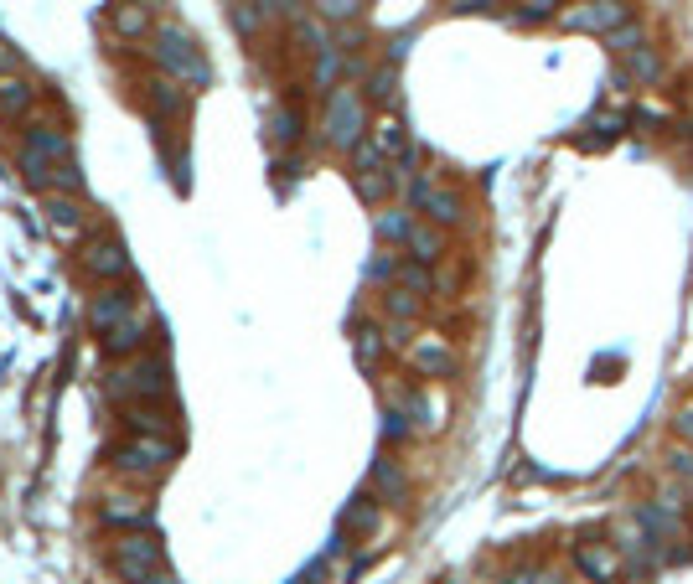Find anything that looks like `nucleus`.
Wrapping results in <instances>:
<instances>
[{
  "instance_id": "nucleus-7",
  "label": "nucleus",
  "mask_w": 693,
  "mask_h": 584,
  "mask_svg": "<svg viewBox=\"0 0 693 584\" xmlns=\"http://www.w3.org/2000/svg\"><path fill=\"white\" fill-rule=\"evenodd\" d=\"M631 21V6L626 0H575V6L559 11V26L564 32H595V37H611Z\"/></svg>"
},
{
  "instance_id": "nucleus-1",
  "label": "nucleus",
  "mask_w": 693,
  "mask_h": 584,
  "mask_svg": "<svg viewBox=\"0 0 693 584\" xmlns=\"http://www.w3.org/2000/svg\"><path fill=\"white\" fill-rule=\"evenodd\" d=\"M88 326L99 331L104 352L114 357H130L145 347V331H150V311L130 295V290H104L94 305H88Z\"/></svg>"
},
{
  "instance_id": "nucleus-9",
  "label": "nucleus",
  "mask_w": 693,
  "mask_h": 584,
  "mask_svg": "<svg viewBox=\"0 0 693 584\" xmlns=\"http://www.w3.org/2000/svg\"><path fill=\"white\" fill-rule=\"evenodd\" d=\"M156 57H161V68L171 78H182V83H207V57L197 52V42L187 32H176V26H161L156 32Z\"/></svg>"
},
{
  "instance_id": "nucleus-31",
  "label": "nucleus",
  "mask_w": 693,
  "mask_h": 584,
  "mask_svg": "<svg viewBox=\"0 0 693 584\" xmlns=\"http://www.w3.org/2000/svg\"><path fill=\"white\" fill-rule=\"evenodd\" d=\"M668 460H673V471H678V476H693V445H688V450L678 445V450H673Z\"/></svg>"
},
{
  "instance_id": "nucleus-32",
  "label": "nucleus",
  "mask_w": 693,
  "mask_h": 584,
  "mask_svg": "<svg viewBox=\"0 0 693 584\" xmlns=\"http://www.w3.org/2000/svg\"><path fill=\"white\" fill-rule=\"evenodd\" d=\"M673 429H678V435H683V440H693V404H688V409H678V419H673Z\"/></svg>"
},
{
  "instance_id": "nucleus-28",
  "label": "nucleus",
  "mask_w": 693,
  "mask_h": 584,
  "mask_svg": "<svg viewBox=\"0 0 693 584\" xmlns=\"http://www.w3.org/2000/svg\"><path fill=\"white\" fill-rule=\"evenodd\" d=\"M394 88H399L394 68H378V73L368 78V99H378V104H394Z\"/></svg>"
},
{
  "instance_id": "nucleus-30",
  "label": "nucleus",
  "mask_w": 693,
  "mask_h": 584,
  "mask_svg": "<svg viewBox=\"0 0 693 584\" xmlns=\"http://www.w3.org/2000/svg\"><path fill=\"white\" fill-rule=\"evenodd\" d=\"M275 140H280V145H285V140H295V114H285V109L275 114Z\"/></svg>"
},
{
  "instance_id": "nucleus-18",
  "label": "nucleus",
  "mask_w": 693,
  "mask_h": 584,
  "mask_svg": "<svg viewBox=\"0 0 693 584\" xmlns=\"http://www.w3.org/2000/svg\"><path fill=\"white\" fill-rule=\"evenodd\" d=\"M621 78H631V83H657L662 78V57L652 47H637L631 57H621Z\"/></svg>"
},
{
  "instance_id": "nucleus-21",
  "label": "nucleus",
  "mask_w": 693,
  "mask_h": 584,
  "mask_svg": "<svg viewBox=\"0 0 693 584\" xmlns=\"http://www.w3.org/2000/svg\"><path fill=\"white\" fill-rule=\"evenodd\" d=\"M342 522H347V533H373V528H378V502H373V497H357V502L347 507Z\"/></svg>"
},
{
  "instance_id": "nucleus-11",
  "label": "nucleus",
  "mask_w": 693,
  "mask_h": 584,
  "mask_svg": "<svg viewBox=\"0 0 693 584\" xmlns=\"http://www.w3.org/2000/svg\"><path fill=\"white\" fill-rule=\"evenodd\" d=\"M575 569H580L590 584H616L621 559H616V548H611L606 538H585V543H575Z\"/></svg>"
},
{
  "instance_id": "nucleus-15",
  "label": "nucleus",
  "mask_w": 693,
  "mask_h": 584,
  "mask_svg": "<svg viewBox=\"0 0 693 584\" xmlns=\"http://www.w3.org/2000/svg\"><path fill=\"white\" fill-rule=\"evenodd\" d=\"M99 522H104V528H140V522H145V502H135V497H104Z\"/></svg>"
},
{
  "instance_id": "nucleus-13",
  "label": "nucleus",
  "mask_w": 693,
  "mask_h": 584,
  "mask_svg": "<svg viewBox=\"0 0 693 584\" xmlns=\"http://www.w3.org/2000/svg\"><path fill=\"white\" fill-rule=\"evenodd\" d=\"M404 249H409L414 264H440V259H445V233H440L435 223L419 218V223L409 228V238H404Z\"/></svg>"
},
{
  "instance_id": "nucleus-3",
  "label": "nucleus",
  "mask_w": 693,
  "mask_h": 584,
  "mask_svg": "<svg viewBox=\"0 0 693 584\" xmlns=\"http://www.w3.org/2000/svg\"><path fill=\"white\" fill-rule=\"evenodd\" d=\"M57 161L68 166V140L57 135V130H32L26 135V145H21V171H26V181L32 187H78V176L73 171H57Z\"/></svg>"
},
{
  "instance_id": "nucleus-19",
  "label": "nucleus",
  "mask_w": 693,
  "mask_h": 584,
  "mask_svg": "<svg viewBox=\"0 0 693 584\" xmlns=\"http://www.w3.org/2000/svg\"><path fill=\"white\" fill-rule=\"evenodd\" d=\"M383 305H388V316H394L399 326H409L414 316H419V305H425V295H414V290H404V285H394L383 295Z\"/></svg>"
},
{
  "instance_id": "nucleus-29",
  "label": "nucleus",
  "mask_w": 693,
  "mask_h": 584,
  "mask_svg": "<svg viewBox=\"0 0 693 584\" xmlns=\"http://www.w3.org/2000/svg\"><path fill=\"white\" fill-rule=\"evenodd\" d=\"M316 11L326 21H347V16H357V0H316Z\"/></svg>"
},
{
  "instance_id": "nucleus-8",
  "label": "nucleus",
  "mask_w": 693,
  "mask_h": 584,
  "mask_svg": "<svg viewBox=\"0 0 693 584\" xmlns=\"http://www.w3.org/2000/svg\"><path fill=\"white\" fill-rule=\"evenodd\" d=\"M409 202H414V212L425 223H435V228H456L461 218H466V202L445 187V181H435V176H414L409 181Z\"/></svg>"
},
{
  "instance_id": "nucleus-25",
  "label": "nucleus",
  "mask_w": 693,
  "mask_h": 584,
  "mask_svg": "<svg viewBox=\"0 0 693 584\" xmlns=\"http://www.w3.org/2000/svg\"><path fill=\"white\" fill-rule=\"evenodd\" d=\"M409 228H414V218H409V212H378V238H388V243H404V238H409Z\"/></svg>"
},
{
  "instance_id": "nucleus-16",
  "label": "nucleus",
  "mask_w": 693,
  "mask_h": 584,
  "mask_svg": "<svg viewBox=\"0 0 693 584\" xmlns=\"http://www.w3.org/2000/svg\"><path fill=\"white\" fill-rule=\"evenodd\" d=\"M47 218H52V228H57V238H63V243H73L83 233V207L73 197H52L47 202Z\"/></svg>"
},
{
  "instance_id": "nucleus-4",
  "label": "nucleus",
  "mask_w": 693,
  "mask_h": 584,
  "mask_svg": "<svg viewBox=\"0 0 693 584\" xmlns=\"http://www.w3.org/2000/svg\"><path fill=\"white\" fill-rule=\"evenodd\" d=\"M321 130L326 140L337 145V150H357L368 140V109H363V94L357 88H331V99H326V119H321Z\"/></svg>"
},
{
  "instance_id": "nucleus-26",
  "label": "nucleus",
  "mask_w": 693,
  "mask_h": 584,
  "mask_svg": "<svg viewBox=\"0 0 693 584\" xmlns=\"http://www.w3.org/2000/svg\"><path fill=\"white\" fill-rule=\"evenodd\" d=\"M130 429L135 435H171V424H166V414H156V409H130Z\"/></svg>"
},
{
  "instance_id": "nucleus-17",
  "label": "nucleus",
  "mask_w": 693,
  "mask_h": 584,
  "mask_svg": "<svg viewBox=\"0 0 693 584\" xmlns=\"http://www.w3.org/2000/svg\"><path fill=\"white\" fill-rule=\"evenodd\" d=\"M352 352H357V362H363L368 367V373H373V367L383 362V352H388V336L378 331V326H357V336H352Z\"/></svg>"
},
{
  "instance_id": "nucleus-22",
  "label": "nucleus",
  "mask_w": 693,
  "mask_h": 584,
  "mask_svg": "<svg viewBox=\"0 0 693 584\" xmlns=\"http://www.w3.org/2000/svg\"><path fill=\"white\" fill-rule=\"evenodd\" d=\"M373 486L383 491V497H404V471L394 466V460H378V466H373Z\"/></svg>"
},
{
  "instance_id": "nucleus-10",
  "label": "nucleus",
  "mask_w": 693,
  "mask_h": 584,
  "mask_svg": "<svg viewBox=\"0 0 693 584\" xmlns=\"http://www.w3.org/2000/svg\"><path fill=\"white\" fill-rule=\"evenodd\" d=\"M404 357H409L414 373H425V378H450V373H456V352H450V342H445V336H435V331L414 336Z\"/></svg>"
},
{
  "instance_id": "nucleus-14",
  "label": "nucleus",
  "mask_w": 693,
  "mask_h": 584,
  "mask_svg": "<svg viewBox=\"0 0 693 584\" xmlns=\"http://www.w3.org/2000/svg\"><path fill=\"white\" fill-rule=\"evenodd\" d=\"M88 269L99 274V280H130V254H125V243H94L88 249Z\"/></svg>"
},
{
  "instance_id": "nucleus-33",
  "label": "nucleus",
  "mask_w": 693,
  "mask_h": 584,
  "mask_svg": "<svg viewBox=\"0 0 693 584\" xmlns=\"http://www.w3.org/2000/svg\"><path fill=\"white\" fill-rule=\"evenodd\" d=\"M549 6H554V0H528V11H523V21H544V16H549Z\"/></svg>"
},
{
  "instance_id": "nucleus-5",
  "label": "nucleus",
  "mask_w": 693,
  "mask_h": 584,
  "mask_svg": "<svg viewBox=\"0 0 693 584\" xmlns=\"http://www.w3.org/2000/svg\"><path fill=\"white\" fill-rule=\"evenodd\" d=\"M114 471H125V476H161L171 471V460H176V445L171 435H130V440H119L114 445Z\"/></svg>"
},
{
  "instance_id": "nucleus-12",
  "label": "nucleus",
  "mask_w": 693,
  "mask_h": 584,
  "mask_svg": "<svg viewBox=\"0 0 693 584\" xmlns=\"http://www.w3.org/2000/svg\"><path fill=\"white\" fill-rule=\"evenodd\" d=\"M368 145L378 150L388 166H399V161L409 156V130H404V119H399V114H378L373 125H368Z\"/></svg>"
},
{
  "instance_id": "nucleus-6",
  "label": "nucleus",
  "mask_w": 693,
  "mask_h": 584,
  "mask_svg": "<svg viewBox=\"0 0 693 584\" xmlns=\"http://www.w3.org/2000/svg\"><path fill=\"white\" fill-rule=\"evenodd\" d=\"M114 569L125 574L130 584H161L166 579V564H161V543L150 533H125L114 543Z\"/></svg>"
},
{
  "instance_id": "nucleus-34",
  "label": "nucleus",
  "mask_w": 693,
  "mask_h": 584,
  "mask_svg": "<svg viewBox=\"0 0 693 584\" xmlns=\"http://www.w3.org/2000/svg\"><path fill=\"white\" fill-rule=\"evenodd\" d=\"M497 0H456V11H492Z\"/></svg>"
},
{
  "instance_id": "nucleus-23",
  "label": "nucleus",
  "mask_w": 693,
  "mask_h": 584,
  "mask_svg": "<svg viewBox=\"0 0 693 584\" xmlns=\"http://www.w3.org/2000/svg\"><path fill=\"white\" fill-rule=\"evenodd\" d=\"M114 32H119V37H145V32H150V16H145L140 6H119V11H114Z\"/></svg>"
},
{
  "instance_id": "nucleus-27",
  "label": "nucleus",
  "mask_w": 693,
  "mask_h": 584,
  "mask_svg": "<svg viewBox=\"0 0 693 584\" xmlns=\"http://www.w3.org/2000/svg\"><path fill=\"white\" fill-rule=\"evenodd\" d=\"M26 104H32V88H26L21 78H0V109H26Z\"/></svg>"
},
{
  "instance_id": "nucleus-24",
  "label": "nucleus",
  "mask_w": 693,
  "mask_h": 584,
  "mask_svg": "<svg viewBox=\"0 0 693 584\" xmlns=\"http://www.w3.org/2000/svg\"><path fill=\"white\" fill-rule=\"evenodd\" d=\"M606 47H611L616 57H631L637 47H647V37H642V26H637V21H626L621 32H611V37H606Z\"/></svg>"
},
{
  "instance_id": "nucleus-20",
  "label": "nucleus",
  "mask_w": 693,
  "mask_h": 584,
  "mask_svg": "<svg viewBox=\"0 0 693 584\" xmlns=\"http://www.w3.org/2000/svg\"><path fill=\"white\" fill-rule=\"evenodd\" d=\"M394 285H404V290H414V295H430V290H435V280H430V264H414V259H404V264L394 269Z\"/></svg>"
},
{
  "instance_id": "nucleus-2",
  "label": "nucleus",
  "mask_w": 693,
  "mask_h": 584,
  "mask_svg": "<svg viewBox=\"0 0 693 584\" xmlns=\"http://www.w3.org/2000/svg\"><path fill=\"white\" fill-rule=\"evenodd\" d=\"M104 393L135 398V404H161V398H171V367H166V357H135L130 367H114Z\"/></svg>"
}]
</instances>
